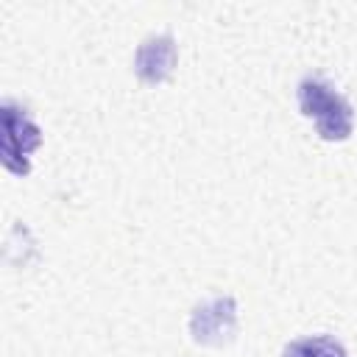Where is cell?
I'll list each match as a JSON object with an SVG mask.
<instances>
[{"label":"cell","instance_id":"5b68a950","mask_svg":"<svg viewBox=\"0 0 357 357\" xmlns=\"http://www.w3.org/2000/svg\"><path fill=\"white\" fill-rule=\"evenodd\" d=\"M315 128H318V137L326 139V142L349 139V134L354 131V109H351V103L343 95H337L335 103L315 120Z\"/></svg>","mask_w":357,"mask_h":357},{"label":"cell","instance_id":"8992f818","mask_svg":"<svg viewBox=\"0 0 357 357\" xmlns=\"http://www.w3.org/2000/svg\"><path fill=\"white\" fill-rule=\"evenodd\" d=\"M312 357H349L346 346L332 335H310Z\"/></svg>","mask_w":357,"mask_h":357},{"label":"cell","instance_id":"7a4b0ae2","mask_svg":"<svg viewBox=\"0 0 357 357\" xmlns=\"http://www.w3.org/2000/svg\"><path fill=\"white\" fill-rule=\"evenodd\" d=\"M42 145L39 126L22 112L14 109L11 100L3 103V165L14 176H25L31 170V153Z\"/></svg>","mask_w":357,"mask_h":357},{"label":"cell","instance_id":"6da1fadb","mask_svg":"<svg viewBox=\"0 0 357 357\" xmlns=\"http://www.w3.org/2000/svg\"><path fill=\"white\" fill-rule=\"evenodd\" d=\"M187 329L201 346H223L237 335V301L231 296H212L192 307Z\"/></svg>","mask_w":357,"mask_h":357},{"label":"cell","instance_id":"3957f363","mask_svg":"<svg viewBox=\"0 0 357 357\" xmlns=\"http://www.w3.org/2000/svg\"><path fill=\"white\" fill-rule=\"evenodd\" d=\"M178 61V47L170 33H151L139 42L134 53V73L145 84H162L170 78L173 67Z\"/></svg>","mask_w":357,"mask_h":357},{"label":"cell","instance_id":"277c9868","mask_svg":"<svg viewBox=\"0 0 357 357\" xmlns=\"http://www.w3.org/2000/svg\"><path fill=\"white\" fill-rule=\"evenodd\" d=\"M340 92H335V86L324 78H315V75H307L298 81L296 86V103H298V112L310 120H318L337 98Z\"/></svg>","mask_w":357,"mask_h":357},{"label":"cell","instance_id":"52a82bcc","mask_svg":"<svg viewBox=\"0 0 357 357\" xmlns=\"http://www.w3.org/2000/svg\"><path fill=\"white\" fill-rule=\"evenodd\" d=\"M282 357H312V349H310V337H298V340H290V343L282 349Z\"/></svg>","mask_w":357,"mask_h":357}]
</instances>
